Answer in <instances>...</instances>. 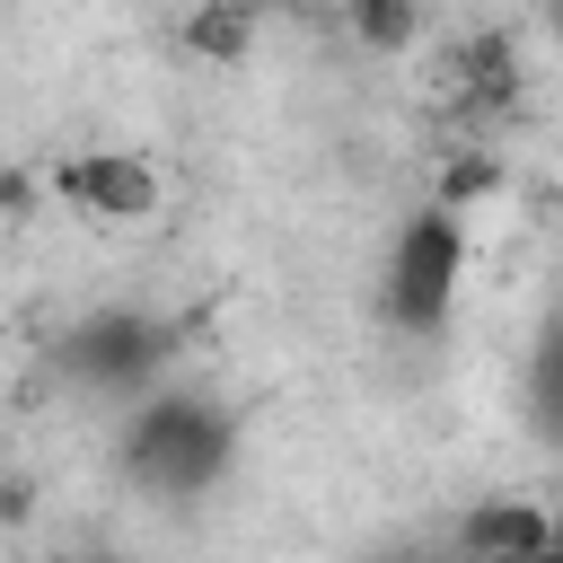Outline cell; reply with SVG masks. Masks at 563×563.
Instances as JSON below:
<instances>
[{
	"label": "cell",
	"mask_w": 563,
	"mask_h": 563,
	"mask_svg": "<svg viewBox=\"0 0 563 563\" xmlns=\"http://www.w3.org/2000/svg\"><path fill=\"white\" fill-rule=\"evenodd\" d=\"M123 475L141 493H211L229 475V413L202 396H150L123 431Z\"/></svg>",
	"instance_id": "1"
},
{
	"label": "cell",
	"mask_w": 563,
	"mask_h": 563,
	"mask_svg": "<svg viewBox=\"0 0 563 563\" xmlns=\"http://www.w3.org/2000/svg\"><path fill=\"white\" fill-rule=\"evenodd\" d=\"M457 273H466V229H457L449 202H431V211H413V220L396 229L378 308H387L405 334H440V325H449V299H457Z\"/></svg>",
	"instance_id": "2"
},
{
	"label": "cell",
	"mask_w": 563,
	"mask_h": 563,
	"mask_svg": "<svg viewBox=\"0 0 563 563\" xmlns=\"http://www.w3.org/2000/svg\"><path fill=\"white\" fill-rule=\"evenodd\" d=\"M167 352H176V325H167V317H150V308H97L88 325H70L62 369H70L79 387L132 396V387H150V378L167 369Z\"/></svg>",
	"instance_id": "3"
},
{
	"label": "cell",
	"mask_w": 563,
	"mask_h": 563,
	"mask_svg": "<svg viewBox=\"0 0 563 563\" xmlns=\"http://www.w3.org/2000/svg\"><path fill=\"white\" fill-rule=\"evenodd\" d=\"M53 194L79 202L88 220H150L158 211V167L141 150H79L53 167Z\"/></svg>",
	"instance_id": "4"
},
{
	"label": "cell",
	"mask_w": 563,
	"mask_h": 563,
	"mask_svg": "<svg viewBox=\"0 0 563 563\" xmlns=\"http://www.w3.org/2000/svg\"><path fill=\"white\" fill-rule=\"evenodd\" d=\"M449 79H457V106H466L475 123L510 114V106H519V88H528V70H519V44H510L501 26H475V35L449 53Z\"/></svg>",
	"instance_id": "5"
},
{
	"label": "cell",
	"mask_w": 563,
	"mask_h": 563,
	"mask_svg": "<svg viewBox=\"0 0 563 563\" xmlns=\"http://www.w3.org/2000/svg\"><path fill=\"white\" fill-rule=\"evenodd\" d=\"M457 545H466V554H554V510L484 501V510L457 519Z\"/></svg>",
	"instance_id": "6"
},
{
	"label": "cell",
	"mask_w": 563,
	"mask_h": 563,
	"mask_svg": "<svg viewBox=\"0 0 563 563\" xmlns=\"http://www.w3.org/2000/svg\"><path fill=\"white\" fill-rule=\"evenodd\" d=\"M246 44H255V0H202L194 18H185V53L194 62H246Z\"/></svg>",
	"instance_id": "7"
},
{
	"label": "cell",
	"mask_w": 563,
	"mask_h": 563,
	"mask_svg": "<svg viewBox=\"0 0 563 563\" xmlns=\"http://www.w3.org/2000/svg\"><path fill=\"white\" fill-rule=\"evenodd\" d=\"M343 18H352V35L378 44V53H405V44L422 35V0H343Z\"/></svg>",
	"instance_id": "8"
},
{
	"label": "cell",
	"mask_w": 563,
	"mask_h": 563,
	"mask_svg": "<svg viewBox=\"0 0 563 563\" xmlns=\"http://www.w3.org/2000/svg\"><path fill=\"white\" fill-rule=\"evenodd\" d=\"M528 396H537V422L563 440V317H554V334H545V352L528 369Z\"/></svg>",
	"instance_id": "9"
},
{
	"label": "cell",
	"mask_w": 563,
	"mask_h": 563,
	"mask_svg": "<svg viewBox=\"0 0 563 563\" xmlns=\"http://www.w3.org/2000/svg\"><path fill=\"white\" fill-rule=\"evenodd\" d=\"M501 185V167H493V150H466L457 167H449V185H440V202L457 211V202H475V194H493Z\"/></svg>",
	"instance_id": "10"
},
{
	"label": "cell",
	"mask_w": 563,
	"mask_h": 563,
	"mask_svg": "<svg viewBox=\"0 0 563 563\" xmlns=\"http://www.w3.org/2000/svg\"><path fill=\"white\" fill-rule=\"evenodd\" d=\"M0 211H9V220H18V211H35V185H26L18 167H0Z\"/></svg>",
	"instance_id": "11"
},
{
	"label": "cell",
	"mask_w": 563,
	"mask_h": 563,
	"mask_svg": "<svg viewBox=\"0 0 563 563\" xmlns=\"http://www.w3.org/2000/svg\"><path fill=\"white\" fill-rule=\"evenodd\" d=\"M545 26H554V35H563V0H545Z\"/></svg>",
	"instance_id": "12"
},
{
	"label": "cell",
	"mask_w": 563,
	"mask_h": 563,
	"mask_svg": "<svg viewBox=\"0 0 563 563\" xmlns=\"http://www.w3.org/2000/svg\"><path fill=\"white\" fill-rule=\"evenodd\" d=\"M554 554H563V519H554Z\"/></svg>",
	"instance_id": "13"
}]
</instances>
